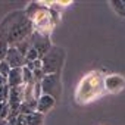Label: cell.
Here are the masks:
<instances>
[{
	"label": "cell",
	"mask_w": 125,
	"mask_h": 125,
	"mask_svg": "<svg viewBox=\"0 0 125 125\" xmlns=\"http://www.w3.org/2000/svg\"><path fill=\"white\" fill-rule=\"evenodd\" d=\"M32 22L28 19L24 10L10 12L0 24V40L10 46H15L27 40L32 34Z\"/></svg>",
	"instance_id": "6da1fadb"
},
{
	"label": "cell",
	"mask_w": 125,
	"mask_h": 125,
	"mask_svg": "<svg viewBox=\"0 0 125 125\" xmlns=\"http://www.w3.org/2000/svg\"><path fill=\"white\" fill-rule=\"evenodd\" d=\"M103 91H104V84H103V78L100 77V74L90 72L80 81L75 97L78 103L84 104V103H90L91 100L100 97Z\"/></svg>",
	"instance_id": "7a4b0ae2"
},
{
	"label": "cell",
	"mask_w": 125,
	"mask_h": 125,
	"mask_svg": "<svg viewBox=\"0 0 125 125\" xmlns=\"http://www.w3.org/2000/svg\"><path fill=\"white\" fill-rule=\"evenodd\" d=\"M63 62H65V50L62 47H53L52 46L49 53L41 59V71L44 75L60 74Z\"/></svg>",
	"instance_id": "3957f363"
},
{
	"label": "cell",
	"mask_w": 125,
	"mask_h": 125,
	"mask_svg": "<svg viewBox=\"0 0 125 125\" xmlns=\"http://www.w3.org/2000/svg\"><path fill=\"white\" fill-rule=\"evenodd\" d=\"M31 22H32V30L34 31H37L40 34H46V35H49V32L52 31V28L54 25L53 15L50 13V10H47L43 6L38 8V10L32 16Z\"/></svg>",
	"instance_id": "277c9868"
},
{
	"label": "cell",
	"mask_w": 125,
	"mask_h": 125,
	"mask_svg": "<svg viewBox=\"0 0 125 125\" xmlns=\"http://www.w3.org/2000/svg\"><path fill=\"white\" fill-rule=\"evenodd\" d=\"M41 84V91L43 94H47L53 97L54 100L62 94V85H60V74H50L44 75L43 80L40 81Z\"/></svg>",
	"instance_id": "5b68a950"
},
{
	"label": "cell",
	"mask_w": 125,
	"mask_h": 125,
	"mask_svg": "<svg viewBox=\"0 0 125 125\" xmlns=\"http://www.w3.org/2000/svg\"><path fill=\"white\" fill-rule=\"evenodd\" d=\"M30 41H31V47L35 49V52H37L40 60H41V59L49 53V50L52 49L50 38H49V35H46V34H40V32H37V31H32V34L30 35Z\"/></svg>",
	"instance_id": "8992f818"
},
{
	"label": "cell",
	"mask_w": 125,
	"mask_h": 125,
	"mask_svg": "<svg viewBox=\"0 0 125 125\" xmlns=\"http://www.w3.org/2000/svg\"><path fill=\"white\" fill-rule=\"evenodd\" d=\"M103 84H104V90L109 91V93H119L124 87H125V78L122 75H109L103 80Z\"/></svg>",
	"instance_id": "52a82bcc"
},
{
	"label": "cell",
	"mask_w": 125,
	"mask_h": 125,
	"mask_svg": "<svg viewBox=\"0 0 125 125\" xmlns=\"http://www.w3.org/2000/svg\"><path fill=\"white\" fill-rule=\"evenodd\" d=\"M5 60L9 63V66H10L12 69H13V68H24V66H25V57H24L13 46H10V47L8 49V53H6Z\"/></svg>",
	"instance_id": "ba28073f"
},
{
	"label": "cell",
	"mask_w": 125,
	"mask_h": 125,
	"mask_svg": "<svg viewBox=\"0 0 125 125\" xmlns=\"http://www.w3.org/2000/svg\"><path fill=\"white\" fill-rule=\"evenodd\" d=\"M22 84H24L22 68H13V69H10V72L8 75V85H9V88H16V87H19Z\"/></svg>",
	"instance_id": "9c48e42d"
},
{
	"label": "cell",
	"mask_w": 125,
	"mask_h": 125,
	"mask_svg": "<svg viewBox=\"0 0 125 125\" xmlns=\"http://www.w3.org/2000/svg\"><path fill=\"white\" fill-rule=\"evenodd\" d=\"M54 103H56V100L53 99V97H50V96H47V94H43L38 100H37V112L38 113H46L47 110H50L53 106H54Z\"/></svg>",
	"instance_id": "30bf717a"
},
{
	"label": "cell",
	"mask_w": 125,
	"mask_h": 125,
	"mask_svg": "<svg viewBox=\"0 0 125 125\" xmlns=\"http://www.w3.org/2000/svg\"><path fill=\"white\" fill-rule=\"evenodd\" d=\"M41 121H43V115L38 113V112H34L31 115H27L28 125H41Z\"/></svg>",
	"instance_id": "8fae6325"
},
{
	"label": "cell",
	"mask_w": 125,
	"mask_h": 125,
	"mask_svg": "<svg viewBox=\"0 0 125 125\" xmlns=\"http://www.w3.org/2000/svg\"><path fill=\"white\" fill-rule=\"evenodd\" d=\"M10 66H9V63L6 60H2L0 62V75H2L3 78H6L8 80V75H9V72H10Z\"/></svg>",
	"instance_id": "7c38bea8"
},
{
	"label": "cell",
	"mask_w": 125,
	"mask_h": 125,
	"mask_svg": "<svg viewBox=\"0 0 125 125\" xmlns=\"http://www.w3.org/2000/svg\"><path fill=\"white\" fill-rule=\"evenodd\" d=\"M9 91H10V88H9L8 84L0 87V103L8 102V99H9Z\"/></svg>",
	"instance_id": "4fadbf2b"
},
{
	"label": "cell",
	"mask_w": 125,
	"mask_h": 125,
	"mask_svg": "<svg viewBox=\"0 0 125 125\" xmlns=\"http://www.w3.org/2000/svg\"><path fill=\"white\" fill-rule=\"evenodd\" d=\"M37 59H38V54H37L35 49L30 47V50H28V52H27V54H25V63H30V62H34V60H37Z\"/></svg>",
	"instance_id": "5bb4252c"
},
{
	"label": "cell",
	"mask_w": 125,
	"mask_h": 125,
	"mask_svg": "<svg viewBox=\"0 0 125 125\" xmlns=\"http://www.w3.org/2000/svg\"><path fill=\"white\" fill-rule=\"evenodd\" d=\"M113 9L121 15V16H125V2H110Z\"/></svg>",
	"instance_id": "9a60e30c"
},
{
	"label": "cell",
	"mask_w": 125,
	"mask_h": 125,
	"mask_svg": "<svg viewBox=\"0 0 125 125\" xmlns=\"http://www.w3.org/2000/svg\"><path fill=\"white\" fill-rule=\"evenodd\" d=\"M9 116V103H0V119H8Z\"/></svg>",
	"instance_id": "2e32d148"
},
{
	"label": "cell",
	"mask_w": 125,
	"mask_h": 125,
	"mask_svg": "<svg viewBox=\"0 0 125 125\" xmlns=\"http://www.w3.org/2000/svg\"><path fill=\"white\" fill-rule=\"evenodd\" d=\"M8 49H9V44L0 40V62H2V60H5V57H6V53H8Z\"/></svg>",
	"instance_id": "e0dca14e"
},
{
	"label": "cell",
	"mask_w": 125,
	"mask_h": 125,
	"mask_svg": "<svg viewBox=\"0 0 125 125\" xmlns=\"http://www.w3.org/2000/svg\"><path fill=\"white\" fill-rule=\"evenodd\" d=\"M15 125H28V122H27V116L22 115V113H19V115L16 116V119H15Z\"/></svg>",
	"instance_id": "ac0fdd59"
},
{
	"label": "cell",
	"mask_w": 125,
	"mask_h": 125,
	"mask_svg": "<svg viewBox=\"0 0 125 125\" xmlns=\"http://www.w3.org/2000/svg\"><path fill=\"white\" fill-rule=\"evenodd\" d=\"M6 84H8V80L0 75V87H2V85H6Z\"/></svg>",
	"instance_id": "d6986e66"
},
{
	"label": "cell",
	"mask_w": 125,
	"mask_h": 125,
	"mask_svg": "<svg viewBox=\"0 0 125 125\" xmlns=\"http://www.w3.org/2000/svg\"><path fill=\"white\" fill-rule=\"evenodd\" d=\"M0 125H9L6 119H0Z\"/></svg>",
	"instance_id": "ffe728a7"
},
{
	"label": "cell",
	"mask_w": 125,
	"mask_h": 125,
	"mask_svg": "<svg viewBox=\"0 0 125 125\" xmlns=\"http://www.w3.org/2000/svg\"><path fill=\"white\" fill-rule=\"evenodd\" d=\"M9 125H15V122H13V124H9Z\"/></svg>",
	"instance_id": "44dd1931"
}]
</instances>
